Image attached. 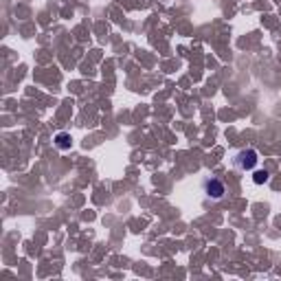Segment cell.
<instances>
[{
	"label": "cell",
	"instance_id": "obj_1",
	"mask_svg": "<svg viewBox=\"0 0 281 281\" xmlns=\"http://www.w3.org/2000/svg\"><path fill=\"white\" fill-rule=\"evenodd\" d=\"M204 194L211 198V200H222L226 194V187H224V182L218 180V178H209V180H204Z\"/></svg>",
	"mask_w": 281,
	"mask_h": 281
},
{
	"label": "cell",
	"instance_id": "obj_2",
	"mask_svg": "<svg viewBox=\"0 0 281 281\" xmlns=\"http://www.w3.org/2000/svg\"><path fill=\"white\" fill-rule=\"evenodd\" d=\"M257 160H260V156H257V152L255 150H242L238 154V158H235V162H238V167L240 169H253L257 165Z\"/></svg>",
	"mask_w": 281,
	"mask_h": 281
},
{
	"label": "cell",
	"instance_id": "obj_3",
	"mask_svg": "<svg viewBox=\"0 0 281 281\" xmlns=\"http://www.w3.org/2000/svg\"><path fill=\"white\" fill-rule=\"evenodd\" d=\"M55 145L60 147V150H71V145H73V136L68 134V132H60V134L55 136Z\"/></svg>",
	"mask_w": 281,
	"mask_h": 281
},
{
	"label": "cell",
	"instance_id": "obj_4",
	"mask_svg": "<svg viewBox=\"0 0 281 281\" xmlns=\"http://www.w3.org/2000/svg\"><path fill=\"white\" fill-rule=\"evenodd\" d=\"M270 180V174L266 172V169H262V172H255L253 174V182L255 184H264V182H268Z\"/></svg>",
	"mask_w": 281,
	"mask_h": 281
}]
</instances>
